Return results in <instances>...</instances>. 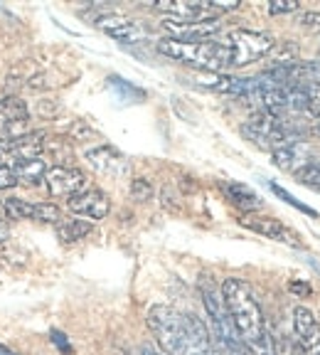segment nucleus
Segmentation results:
<instances>
[{"mask_svg": "<svg viewBox=\"0 0 320 355\" xmlns=\"http://www.w3.org/2000/svg\"><path fill=\"white\" fill-rule=\"evenodd\" d=\"M145 321L166 355H222L212 333L195 313L175 306H153Z\"/></svg>", "mask_w": 320, "mask_h": 355, "instance_id": "nucleus-1", "label": "nucleus"}, {"mask_svg": "<svg viewBox=\"0 0 320 355\" xmlns=\"http://www.w3.org/2000/svg\"><path fill=\"white\" fill-rule=\"evenodd\" d=\"M220 288L226 311H229L234 328H237L239 338H242L244 348L249 350V355H278L254 288L249 286L244 279L234 277L224 279V284Z\"/></svg>", "mask_w": 320, "mask_h": 355, "instance_id": "nucleus-2", "label": "nucleus"}, {"mask_svg": "<svg viewBox=\"0 0 320 355\" xmlns=\"http://www.w3.org/2000/svg\"><path fill=\"white\" fill-rule=\"evenodd\" d=\"M160 55L170 57L182 64L202 69V72H222L229 69V57L222 40H175V37H163L158 42Z\"/></svg>", "mask_w": 320, "mask_h": 355, "instance_id": "nucleus-3", "label": "nucleus"}, {"mask_svg": "<svg viewBox=\"0 0 320 355\" xmlns=\"http://www.w3.org/2000/svg\"><path fill=\"white\" fill-rule=\"evenodd\" d=\"M199 294H202V304L207 309V316H210L212 323V338L220 345L222 355H249V350L244 348L242 338H239L237 328H234L232 316H229V311L224 306L222 288L210 277H202Z\"/></svg>", "mask_w": 320, "mask_h": 355, "instance_id": "nucleus-4", "label": "nucleus"}, {"mask_svg": "<svg viewBox=\"0 0 320 355\" xmlns=\"http://www.w3.org/2000/svg\"><path fill=\"white\" fill-rule=\"evenodd\" d=\"M242 136L261 150H281L291 144H299V131L281 116H274L269 111H254L242 123Z\"/></svg>", "mask_w": 320, "mask_h": 355, "instance_id": "nucleus-5", "label": "nucleus"}, {"mask_svg": "<svg viewBox=\"0 0 320 355\" xmlns=\"http://www.w3.org/2000/svg\"><path fill=\"white\" fill-rule=\"evenodd\" d=\"M239 6V0H158L153 10L163 12L166 20L177 22H210L222 12H229Z\"/></svg>", "mask_w": 320, "mask_h": 355, "instance_id": "nucleus-6", "label": "nucleus"}, {"mask_svg": "<svg viewBox=\"0 0 320 355\" xmlns=\"http://www.w3.org/2000/svg\"><path fill=\"white\" fill-rule=\"evenodd\" d=\"M229 67H247L251 62H259L274 50L276 40L259 30H232L222 37Z\"/></svg>", "mask_w": 320, "mask_h": 355, "instance_id": "nucleus-7", "label": "nucleus"}, {"mask_svg": "<svg viewBox=\"0 0 320 355\" xmlns=\"http://www.w3.org/2000/svg\"><path fill=\"white\" fill-rule=\"evenodd\" d=\"M44 183L50 190L52 198H74V195L84 193L89 188V180L79 168L72 166H55L47 171L44 175Z\"/></svg>", "mask_w": 320, "mask_h": 355, "instance_id": "nucleus-8", "label": "nucleus"}, {"mask_svg": "<svg viewBox=\"0 0 320 355\" xmlns=\"http://www.w3.org/2000/svg\"><path fill=\"white\" fill-rule=\"evenodd\" d=\"M94 25L101 30V33L109 35V37L118 40V42H126V44L143 42V40L148 37V30H145L139 20H133V17H126V15H118V12H106V15H99Z\"/></svg>", "mask_w": 320, "mask_h": 355, "instance_id": "nucleus-9", "label": "nucleus"}, {"mask_svg": "<svg viewBox=\"0 0 320 355\" xmlns=\"http://www.w3.org/2000/svg\"><path fill=\"white\" fill-rule=\"evenodd\" d=\"M3 212L8 220H37V222H60L62 212L52 202H28L20 198L3 200Z\"/></svg>", "mask_w": 320, "mask_h": 355, "instance_id": "nucleus-10", "label": "nucleus"}, {"mask_svg": "<svg viewBox=\"0 0 320 355\" xmlns=\"http://www.w3.org/2000/svg\"><path fill=\"white\" fill-rule=\"evenodd\" d=\"M293 331L299 340L301 355H320V323L313 311L305 306L293 309Z\"/></svg>", "mask_w": 320, "mask_h": 355, "instance_id": "nucleus-11", "label": "nucleus"}, {"mask_svg": "<svg viewBox=\"0 0 320 355\" xmlns=\"http://www.w3.org/2000/svg\"><path fill=\"white\" fill-rule=\"evenodd\" d=\"M47 133L44 131H30L15 136V139H3L0 141V158H10V161H30V158H39L47 144Z\"/></svg>", "mask_w": 320, "mask_h": 355, "instance_id": "nucleus-12", "label": "nucleus"}, {"mask_svg": "<svg viewBox=\"0 0 320 355\" xmlns=\"http://www.w3.org/2000/svg\"><path fill=\"white\" fill-rule=\"evenodd\" d=\"M239 225L256 234H264L269 239H276V242L291 244V247H301V237L293 232L291 227H286L281 220H274V217H264V215H242Z\"/></svg>", "mask_w": 320, "mask_h": 355, "instance_id": "nucleus-13", "label": "nucleus"}, {"mask_svg": "<svg viewBox=\"0 0 320 355\" xmlns=\"http://www.w3.org/2000/svg\"><path fill=\"white\" fill-rule=\"evenodd\" d=\"M30 109L28 104L17 96H3L0 99V133H6V139H15L22 136L25 126H28Z\"/></svg>", "mask_w": 320, "mask_h": 355, "instance_id": "nucleus-14", "label": "nucleus"}, {"mask_svg": "<svg viewBox=\"0 0 320 355\" xmlns=\"http://www.w3.org/2000/svg\"><path fill=\"white\" fill-rule=\"evenodd\" d=\"M66 207L69 212L79 217H89V220H104L111 210V200L106 193L96 188H87L84 193L74 195V198L66 200Z\"/></svg>", "mask_w": 320, "mask_h": 355, "instance_id": "nucleus-15", "label": "nucleus"}, {"mask_svg": "<svg viewBox=\"0 0 320 355\" xmlns=\"http://www.w3.org/2000/svg\"><path fill=\"white\" fill-rule=\"evenodd\" d=\"M87 161L91 163V168L99 171L101 175L123 178L128 173V161L116 148H109V146H99V148L87 150Z\"/></svg>", "mask_w": 320, "mask_h": 355, "instance_id": "nucleus-16", "label": "nucleus"}, {"mask_svg": "<svg viewBox=\"0 0 320 355\" xmlns=\"http://www.w3.org/2000/svg\"><path fill=\"white\" fill-rule=\"evenodd\" d=\"M163 28L170 33V37L175 40H215V35L220 33V22H177V20H166Z\"/></svg>", "mask_w": 320, "mask_h": 355, "instance_id": "nucleus-17", "label": "nucleus"}, {"mask_svg": "<svg viewBox=\"0 0 320 355\" xmlns=\"http://www.w3.org/2000/svg\"><path fill=\"white\" fill-rule=\"evenodd\" d=\"M222 193L226 195V200H229L234 207L244 210L247 215L261 210V198L251 188H247V185H242V183H222Z\"/></svg>", "mask_w": 320, "mask_h": 355, "instance_id": "nucleus-18", "label": "nucleus"}, {"mask_svg": "<svg viewBox=\"0 0 320 355\" xmlns=\"http://www.w3.org/2000/svg\"><path fill=\"white\" fill-rule=\"evenodd\" d=\"M271 155H274V163H276L281 171H288V173H296L303 163L310 161L308 155H305V148L301 146V141L299 144L286 146V148H281V150H274Z\"/></svg>", "mask_w": 320, "mask_h": 355, "instance_id": "nucleus-19", "label": "nucleus"}, {"mask_svg": "<svg viewBox=\"0 0 320 355\" xmlns=\"http://www.w3.org/2000/svg\"><path fill=\"white\" fill-rule=\"evenodd\" d=\"M91 230H94V225L87 220H79V217H62V220L57 222V234H60V239L64 244L79 242V239L87 237Z\"/></svg>", "mask_w": 320, "mask_h": 355, "instance_id": "nucleus-20", "label": "nucleus"}, {"mask_svg": "<svg viewBox=\"0 0 320 355\" xmlns=\"http://www.w3.org/2000/svg\"><path fill=\"white\" fill-rule=\"evenodd\" d=\"M12 173H15V178L17 180H22V183L35 185V183H39V180H44V175H47V166H44V161H39V158L15 161L12 163Z\"/></svg>", "mask_w": 320, "mask_h": 355, "instance_id": "nucleus-21", "label": "nucleus"}, {"mask_svg": "<svg viewBox=\"0 0 320 355\" xmlns=\"http://www.w3.org/2000/svg\"><path fill=\"white\" fill-rule=\"evenodd\" d=\"M269 57H271V67L293 64V62H299V47L293 42H276L274 50L269 52Z\"/></svg>", "mask_w": 320, "mask_h": 355, "instance_id": "nucleus-22", "label": "nucleus"}, {"mask_svg": "<svg viewBox=\"0 0 320 355\" xmlns=\"http://www.w3.org/2000/svg\"><path fill=\"white\" fill-rule=\"evenodd\" d=\"M293 178H296L301 185H305V188L318 190L320 193V163L313 161V158H310L308 163H303L299 171L293 173Z\"/></svg>", "mask_w": 320, "mask_h": 355, "instance_id": "nucleus-23", "label": "nucleus"}, {"mask_svg": "<svg viewBox=\"0 0 320 355\" xmlns=\"http://www.w3.org/2000/svg\"><path fill=\"white\" fill-rule=\"evenodd\" d=\"M305 111L313 119H320V84L305 87Z\"/></svg>", "mask_w": 320, "mask_h": 355, "instance_id": "nucleus-24", "label": "nucleus"}, {"mask_svg": "<svg viewBox=\"0 0 320 355\" xmlns=\"http://www.w3.org/2000/svg\"><path fill=\"white\" fill-rule=\"evenodd\" d=\"M271 190H274V195H278V198H281V200H286L288 205L299 207V210H301V212H305V215H318V212H315V210H310L308 205H303V202H301V200H296V198H293L291 193H286V190H283L281 185H274V183H271Z\"/></svg>", "mask_w": 320, "mask_h": 355, "instance_id": "nucleus-25", "label": "nucleus"}, {"mask_svg": "<svg viewBox=\"0 0 320 355\" xmlns=\"http://www.w3.org/2000/svg\"><path fill=\"white\" fill-rule=\"evenodd\" d=\"M131 193H133V198L136 200H150V195H153V188H150V183L145 180V178H136L131 183Z\"/></svg>", "mask_w": 320, "mask_h": 355, "instance_id": "nucleus-26", "label": "nucleus"}, {"mask_svg": "<svg viewBox=\"0 0 320 355\" xmlns=\"http://www.w3.org/2000/svg\"><path fill=\"white\" fill-rule=\"evenodd\" d=\"M299 10V3L296 0H271L269 12L271 15H283V12H296Z\"/></svg>", "mask_w": 320, "mask_h": 355, "instance_id": "nucleus-27", "label": "nucleus"}, {"mask_svg": "<svg viewBox=\"0 0 320 355\" xmlns=\"http://www.w3.org/2000/svg\"><path fill=\"white\" fill-rule=\"evenodd\" d=\"M15 185H17V178H15V173H12V168L0 166V190L15 188Z\"/></svg>", "mask_w": 320, "mask_h": 355, "instance_id": "nucleus-28", "label": "nucleus"}, {"mask_svg": "<svg viewBox=\"0 0 320 355\" xmlns=\"http://www.w3.org/2000/svg\"><path fill=\"white\" fill-rule=\"evenodd\" d=\"M109 84H111L114 89H121L123 94H133V96H139V99L143 96V92H139V89H133L131 84H126L121 77H109Z\"/></svg>", "mask_w": 320, "mask_h": 355, "instance_id": "nucleus-29", "label": "nucleus"}, {"mask_svg": "<svg viewBox=\"0 0 320 355\" xmlns=\"http://www.w3.org/2000/svg\"><path fill=\"white\" fill-rule=\"evenodd\" d=\"M301 25H303L305 30L318 33L320 30V12H305V15H301Z\"/></svg>", "mask_w": 320, "mask_h": 355, "instance_id": "nucleus-30", "label": "nucleus"}, {"mask_svg": "<svg viewBox=\"0 0 320 355\" xmlns=\"http://www.w3.org/2000/svg\"><path fill=\"white\" fill-rule=\"evenodd\" d=\"M288 288H291L293 294H299V296H310V294H313V286H308V284H303V282H291V284H288Z\"/></svg>", "mask_w": 320, "mask_h": 355, "instance_id": "nucleus-31", "label": "nucleus"}, {"mask_svg": "<svg viewBox=\"0 0 320 355\" xmlns=\"http://www.w3.org/2000/svg\"><path fill=\"white\" fill-rule=\"evenodd\" d=\"M141 355H166V353H155V350H150V348H141Z\"/></svg>", "mask_w": 320, "mask_h": 355, "instance_id": "nucleus-32", "label": "nucleus"}, {"mask_svg": "<svg viewBox=\"0 0 320 355\" xmlns=\"http://www.w3.org/2000/svg\"><path fill=\"white\" fill-rule=\"evenodd\" d=\"M6 239H8V230L0 225V242H6Z\"/></svg>", "mask_w": 320, "mask_h": 355, "instance_id": "nucleus-33", "label": "nucleus"}, {"mask_svg": "<svg viewBox=\"0 0 320 355\" xmlns=\"http://www.w3.org/2000/svg\"><path fill=\"white\" fill-rule=\"evenodd\" d=\"M0 355H15V353H10L8 348H3V345H0Z\"/></svg>", "mask_w": 320, "mask_h": 355, "instance_id": "nucleus-34", "label": "nucleus"}, {"mask_svg": "<svg viewBox=\"0 0 320 355\" xmlns=\"http://www.w3.org/2000/svg\"><path fill=\"white\" fill-rule=\"evenodd\" d=\"M315 131H318V133H320V126H318V128H315Z\"/></svg>", "mask_w": 320, "mask_h": 355, "instance_id": "nucleus-35", "label": "nucleus"}, {"mask_svg": "<svg viewBox=\"0 0 320 355\" xmlns=\"http://www.w3.org/2000/svg\"><path fill=\"white\" fill-rule=\"evenodd\" d=\"M0 161H3V158H0Z\"/></svg>", "mask_w": 320, "mask_h": 355, "instance_id": "nucleus-36", "label": "nucleus"}]
</instances>
